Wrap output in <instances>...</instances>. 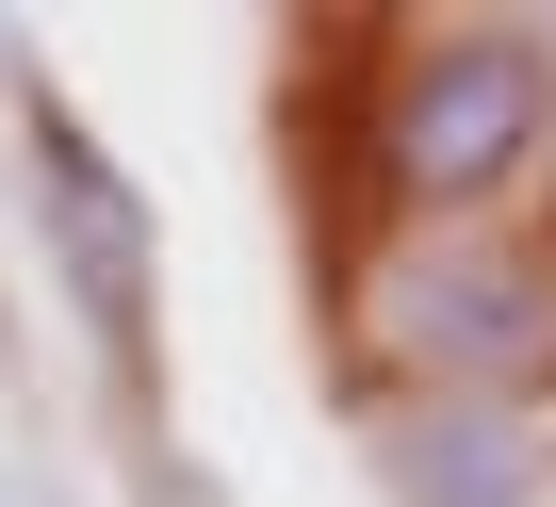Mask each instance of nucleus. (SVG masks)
Masks as SVG:
<instances>
[{"instance_id":"f257e3e1","label":"nucleus","mask_w":556,"mask_h":507,"mask_svg":"<svg viewBox=\"0 0 556 507\" xmlns=\"http://www.w3.org/2000/svg\"><path fill=\"white\" fill-rule=\"evenodd\" d=\"M540 131H556V50L507 17H458V34H409V66L377 99V180L409 213H475Z\"/></svg>"},{"instance_id":"f03ea898","label":"nucleus","mask_w":556,"mask_h":507,"mask_svg":"<svg viewBox=\"0 0 556 507\" xmlns=\"http://www.w3.org/2000/svg\"><path fill=\"white\" fill-rule=\"evenodd\" d=\"M34 229H50V263H66L83 328L131 360V344H148V312H164V245H148L131 164H115V148H99L66 99H34Z\"/></svg>"},{"instance_id":"7ed1b4c3","label":"nucleus","mask_w":556,"mask_h":507,"mask_svg":"<svg viewBox=\"0 0 556 507\" xmlns=\"http://www.w3.org/2000/svg\"><path fill=\"white\" fill-rule=\"evenodd\" d=\"M377 328H393V360H426V377H507V360L556 328V279L507 263V245H409V263L377 279Z\"/></svg>"},{"instance_id":"20e7f679","label":"nucleus","mask_w":556,"mask_h":507,"mask_svg":"<svg viewBox=\"0 0 556 507\" xmlns=\"http://www.w3.org/2000/svg\"><path fill=\"white\" fill-rule=\"evenodd\" d=\"M409 491H426V507H507V491H523V458H507V442H475V426H442V442L409 458Z\"/></svg>"}]
</instances>
